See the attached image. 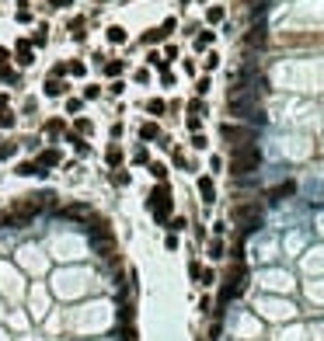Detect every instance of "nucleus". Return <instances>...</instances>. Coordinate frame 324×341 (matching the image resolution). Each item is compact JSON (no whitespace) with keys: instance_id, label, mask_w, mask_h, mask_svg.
I'll list each match as a JSON object with an SVG mask.
<instances>
[{"instance_id":"nucleus-7","label":"nucleus","mask_w":324,"mask_h":341,"mask_svg":"<svg viewBox=\"0 0 324 341\" xmlns=\"http://www.w3.org/2000/svg\"><path fill=\"white\" fill-rule=\"evenodd\" d=\"M60 160H63V157H60V150H42L35 164H39L42 171H49V167H60Z\"/></svg>"},{"instance_id":"nucleus-22","label":"nucleus","mask_w":324,"mask_h":341,"mask_svg":"<svg viewBox=\"0 0 324 341\" xmlns=\"http://www.w3.org/2000/svg\"><path fill=\"white\" fill-rule=\"evenodd\" d=\"M91 133H94L91 119H77V136H91Z\"/></svg>"},{"instance_id":"nucleus-14","label":"nucleus","mask_w":324,"mask_h":341,"mask_svg":"<svg viewBox=\"0 0 324 341\" xmlns=\"http://www.w3.org/2000/svg\"><path fill=\"white\" fill-rule=\"evenodd\" d=\"M42 129H46V136H53V139H56V136H67V122H63V119H49Z\"/></svg>"},{"instance_id":"nucleus-40","label":"nucleus","mask_w":324,"mask_h":341,"mask_svg":"<svg viewBox=\"0 0 324 341\" xmlns=\"http://www.w3.org/2000/svg\"><path fill=\"white\" fill-rule=\"evenodd\" d=\"M7 56H11V53H7V49H0V67L7 63Z\"/></svg>"},{"instance_id":"nucleus-10","label":"nucleus","mask_w":324,"mask_h":341,"mask_svg":"<svg viewBox=\"0 0 324 341\" xmlns=\"http://www.w3.org/2000/svg\"><path fill=\"white\" fill-rule=\"evenodd\" d=\"M296 192V181H286V185H279V188H272L268 192V202H282L286 195H293Z\"/></svg>"},{"instance_id":"nucleus-18","label":"nucleus","mask_w":324,"mask_h":341,"mask_svg":"<svg viewBox=\"0 0 324 341\" xmlns=\"http://www.w3.org/2000/svg\"><path fill=\"white\" fill-rule=\"evenodd\" d=\"M108 178H112V185L115 188H126L133 178H129V171H122V167H115V171H108Z\"/></svg>"},{"instance_id":"nucleus-35","label":"nucleus","mask_w":324,"mask_h":341,"mask_svg":"<svg viewBox=\"0 0 324 341\" xmlns=\"http://www.w3.org/2000/svg\"><path fill=\"white\" fill-rule=\"evenodd\" d=\"M199 126H202V119H195V115H188V129H192V133H199Z\"/></svg>"},{"instance_id":"nucleus-2","label":"nucleus","mask_w":324,"mask_h":341,"mask_svg":"<svg viewBox=\"0 0 324 341\" xmlns=\"http://www.w3.org/2000/svg\"><path fill=\"white\" fill-rule=\"evenodd\" d=\"M147 209L154 212V219H157L161 226H167V219H171V212H174V199H171L167 181L154 185V192H150V199H147Z\"/></svg>"},{"instance_id":"nucleus-29","label":"nucleus","mask_w":324,"mask_h":341,"mask_svg":"<svg viewBox=\"0 0 324 341\" xmlns=\"http://www.w3.org/2000/svg\"><path fill=\"white\" fill-rule=\"evenodd\" d=\"M0 80H7V84H14L18 77H14V70H11V67H0Z\"/></svg>"},{"instance_id":"nucleus-33","label":"nucleus","mask_w":324,"mask_h":341,"mask_svg":"<svg viewBox=\"0 0 324 341\" xmlns=\"http://www.w3.org/2000/svg\"><path fill=\"white\" fill-rule=\"evenodd\" d=\"M108 39H112V42H122L126 35H122V28H108Z\"/></svg>"},{"instance_id":"nucleus-4","label":"nucleus","mask_w":324,"mask_h":341,"mask_svg":"<svg viewBox=\"0 0 324 341\" xmlns=\"http://www.w3.org/2000/svg\"><path fill=\"white\" fill-rule=\"evenodd\" d=\"M220 136L230 139L234 146H247L251 139H254V129H247V126H230V122H223L220 126Z\"/></svg>"},{"instance_id":"nucleus-23","label":"nucleus","mask_w":324,"mask_h":341,"mask_svg":"<svg viewBox=\"0 0 324 341\" xmlns=\"http://www.w3.org/2000/svg\"><path fill=\"white\" fill-rule=\"evenodd\" d=\"M188 115L202 119V115H206V105H202V101H188Z\"/></svg>"},{"instance_id":"nucleus-16","label":"nucleus","mask_w":324,"mask_h":341,"mask_svg":"<svg viewBox=\"0 0 324 341\" xmlns=\"http://www.w3.org/2000/svg\"><path fill=\"white\" fill-rule=\"evenodd\" d=\"M227 258V244L216 237V240H209V261H223Z\"/></svg>"},{"instance_id":"nucleus-9","label":"nucleus","mask_w":324,"mask_h":341,"mask_svg":"<svg viewBox=\"0 0 324 341\" xmlns=\"http://www.w3.org/2000/svg\"><path fill=\"white\" fill-rule=\"evenodd\" d=\"M46 94H49V98H63V94H67V84H63L60 77L49 73V80H46Z\"/></svg>"},{"instance_id":"nucleus-38","label":"nucleus","mask_w":324,"mask_h":341,"mask_svg":"<svg viewBox=\"0 0 324 341\" xmlns=\"http://www.w3.org/2000/svg\"><path fill=\"white\" fill-rule=\"evenodd\" d=\"M105 70H108L112 77H119V73H122V63H108V67H105Z\"/></svg>"},{"instance_id":"nucleus-25","label":"nucleus","mask_w":324,"mask_h":341,"mask_svg":"<svg viewBox=\"0 0 324 341\" xmlns=\"http://www.w3.org/2000/svg\"><path fill=\"white\" fill-rule=\"evenodd\" d=\"M11 126H14V112L4 108V112H0V129H11Z\"/></svg>"},{"instance_id":"nucleus-8","label":"nucleus","mask_w":324,"mask_h":341,"mask_svg":"<svg viewBox=\"0 0 324 341\" xmlns=\"http://www.w3.org/2000/svg\"><path fill=\"white\" fill-rule=\"evenodd\" d=\"M14 56H18V67H32V63H35V49H32L28 42H18V53H14Z\"/></svg>"},{"instance_id":"nucleus-3","label":"nucleus","mask_w":324,"mask_h":341,"mask_svg":"<svg viewBox=\"0 0 324 341\" xmlns=\"http://www.w3.org/2000/svg\"><path fill=\"white\" fill-rule=\"evenodd\" d=\"M234 219L241 223L244 237H247V233H258V230H261V209H258V202H251V205H237V209H234Z\"/></svg>"},{"instance_id":"nucleus-39","label":"nucleus","mask_w":324,"mask_h":341,"mask_svg":"<svg viewBox=\"0 0 324 341\" xmlns=\"http://www.w3.org/2000/svg\"><path fill=\"white\" fill-rule=\"evenodd\" d=\"M49 4H53V7H67L70 0H49Z\"/></svg>"},{"instance_id":"nucleus-24","label":"nucleus","mask_w":324,"mask_h":341,"mask_svg":"<svg viewBox=\"0 0 324 341\" xmlns=\"http://www.w3.org/2000/svg\"><path fill=\"white\" fill-rule=\"evenodd\" d=\"M216 282V272L213 268H202V275H199V285H213Z\"/></svg>"},{"instance_id":"nucleus-6","label":"nucleus","mask_w":324,"mask_h":341,"mask_svg":"<svg viewBox=\"0 0 324 341\" xmlns=\"http://www.w3.org/2000/svg\"><path fill=\"white\" fill-rule=\"evenodd\" d=\"M199 195H202V202L213 205L216 202V185H213V178L206 174V178H199Z\"/></svg>"},{"instance_id":"nucleus-11","label":"nucleus","mask_w":324,"mask_h":341,"mask_svg":"<svg viewBox=\"0 0 324 341\" xmlns=\"http://www.w3.org/2000/svg\"><path fill=\"white\" fill-rule=\"evenodd\" d=\"M67 143L74 146V153H77V157H87V153H91V143H87V139H81L77 133H67Z\"/></svg>"},{"instance_id":"nucleus-37","label":"nucleus","mask_w":324,"mask_h":341,"mask_svg":"<svg viewBox=\"0 0 324 341\" xmlns=\"http://www.w3.org/2000/svg\"><path fill=\"white\" fill-rule=\"evenodd\" d=\"M209 167H213V174H220V171H223V160H220V157H213V160H209Z\"/></svg>"},{"instance_id":"nucleus-26","label":"nucleus","mask_w":324,"mask_h":341,"mask_svg":"<svg viewBox=\"0 0 324 341\" xmlns=\"http://www.w3.org/2000/svg\"><path fill=\"white\" fill-rule=\"evenodd\" d=\"M188 275H192V282H199V275H202V265H199V261H188Z\"/></svg>"},{"instance_id":"nucleus-34","label":"nucleus","mask_w":324,"mask_h":341,"mask_svg":"<svg viewBox=\"0 0 324 341\" xmlns=\"http://www.w3.org/2000/svg\"><path fill=\"white\" fill-rule=\"evenodd\" d=\"M84 98H87V101H94V98H101V87H87V91H84Z\"/></svg>"},{"instance_id":"nucleus-27","label":"nucleus","mask_w":324,"mask_h":341,"mask_svg":"<svg viewBox=\"0 0 324 341\" xmlns=\"http://www.w3.org/2000/svg\"><path fill=\"white\" fill-rule=\"evenodd\" d=\"M70 35H74V39H84V21H81V18L70 25Z\"/></svg>"},{"instance_id":"nucleus-12","label":"nucleus","mask_w":324,"mask_h":341,"mask_svg":"<svg viewBox=\"0 0 324 341\" xmlns=\"http://www.w3.org/2000/svg\"><path fill=\"white\" fill-rule=\"evenodd\" d=\"M247 46H251V49H261V46H265V25H261V21L251 28V35H247Z\"/></svg>"},{"instance_id":"nucleus-13","label":"nucleus","mask_w":324,"mask_h":341,"mask_svg":"<svg viewBox=\"0 0 324 341\" xmlns=\"http://www.w3.org/2000/svg\"><path fill=\"white\" fill-rule=\"evenodd\" d=\"M105 164H108L112 171H115V167H122V146H115V143H112V146L105 150Z\"/></svg>"},{"instance_id":"nucleus-17","label":"nucleus","mask_w":324,"mask_h":341,"mask_svg":"<svg viewBox=\"0 0 324 341\" xmlns=\"http://www.w3.org/2000/svg\"><path fill=\"white\" fill-rule=\"evenodd\" d=\"M147 167H150V178H154L157 185H161V181H167V164H161V160H150Z\"/></svg>"},{"instance_id":"nucleus-21","label":"nucleus","mask_w":324,"mask_h":341,"mask_svg":"<svg viewBox=\"0 0 324 341\" xmlns=\"http://www.w3.org/2000/svg\"><path fill=\"white\" fill-rule=\"evenodd\" d=\"M167 230H171V233H178V230H188V219H185V216H174V219H167Z\"/></svg>"},{"instance_id":"nucleus-36","label":"nucleus","mask_w":324,"mask_h":341,"mask_svg":"<svg viewBox=\"0 0 324 341\" xmlns=\"http://www.w3.org/2000/svg\"><path fill=\"white\" fill-rule=\"evenodd\" d=\"M174 164H178V167H188V160H185V153H181V150H174Z\"/></svg>"},{"instance_id":"nucleus-5","label":"nucleus","mask_w":324,"mask_h":341,"mask_svg":"<svg viewBox=\"0 0 324 341\" xmlns=\"http://www.w3.org/2000/svg\"><path fill=\"white\" fill-rule=\"evenodd\" d=\"M14 174H18V178H46L49 171H42L35 160H18V164H14Z\"/></svg>"},{"instance_id":"nucleus-19","label":"nucleus","mask_w":324,"mask_h":341,"mask_svg":"<svg viewBox=\"0 0 324 341\" xmlns=\"http://www.w3.org/2000/svg\"><path fill=\"white\" fill-rule=\"evenodd\" d=\"M133 164H140V167H147V164H150V150H147L143 143L133 150Z\"/></svg>"},{"instance_id":"nucleus-31","label":"nucleus","mask_w":324,"mask_h":341,"mask_svg":"<svg viewBox=\"0 0 324 341\" xmlns=\"http://www.w3.org/2000/svg\"><path fill=\"white\" fill-rule=\"evenodd\" d=\"M209 21H213V25L223 21V7H209Z\"/></svg>"},{"instance_id":"nucleus-32","label":"nucleus","mask_w":324,"mask_h":341,"mask_svg":"<svg viewBox=\"0 0 324 341\" xmlns=\"http://www.w3.org/2000/svg\"><path fill=\"white\" fill-rule=\"evenodd\" d=\"M67 112L77 115V112H81V98H70V101H67Z\"/></svg>"},{"instance_id":"nucleus-30","label":"nucleus","mask_w":324,"mask_h":341,"mask_svg":"<svg viewBox=\"0 0 324 341\" xmlns=\"http://www.w3.org/2000/svg\"><path fill=\"white\" fill-rule=\"evenodd\" d=\"M192 146H195V150H206L209 143H206V136H202V133H195V136H192Z\"/></svg>"},{"instance_id":"nucleus-28","label":"nucleus","mask_w":324,"mask_h":341,"mask_svg":"<svg viewBox=\"0 0 324 341\" xmlns=\"http://www.w3.org/2000/svg\"><path fill=\"white\" fill-rule=\"evenodd\" d=\"M147 112H154V115H161V112H164V101H157V98H154V101H147Z\"/></svg>"},{"instance_id":"nucleus-15","label":"nucleus","mask_w":324,"mask_h":341,"mask_svg":"<svg viewBox=\"0 0 324 341\" xmlns=\"http://www.w3.org/2000/svg\"><path fill=\"white\" fill-rule=\"evenodd\" d=\"M140 139H143V143H154V139H161V129H157V122H143V126H140Z\"/></svg>"},{"instance_id":"nucleus-1","label":"nucleus","mask_w":324,"mask_h":341,"mask_svg":"<svg viewBox=\"0 0 324 341\" xmlns=\"http://www.w3.org/2000/svg\"><path fill=\"white\" fill-rule=\"evenodd\" d=\"M261 167V150L254 143L247 146H234V157H230V174L234 178H247V174H258Z\"/></svg>"},{"instance_id":"nucleus-20","label":"nucleus","mask_w":324,"mask_h":341,"mask_svg":"<svg viewBox=\"0 0 324 341\" xmlns=\"http://www.w3.org/2000/svg\"><path fill=\"white\" fill-rule=\"evenodd\" d=\"M21 150V143H0V160H14Z\"/></svg>"}]
</instances>
